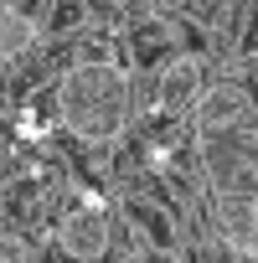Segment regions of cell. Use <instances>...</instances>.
<instances>
[{
	"mask_svg": "<svg viewBox=\"0 0 258 263\" xmlns=\"http://www.w3.org/2000/svg\"><path fill=\"white\" fill-rule=\"evenodd\" d=\"M186 78H196V67H191V62H181V67L165 78V108H181V103H186V93H181V83H186Z\"/></svg>",
	"mask_w": 258,
	"mask_h": 263,
	"instance_id": "5",
	"label": "cell"
},
{
	"mask_svg": "<svg viewBox=\"0 0 258 263\" xmlns=\"http://www.w3.org/2000/svg\"><path fill=\"white\" fill-rule=\"evenodd\" d=\"M57 108L62 124L78 140L103 145L114 135H124L129 108H135V88H129V72L114 62H83L57 83Z\"/></svg>",
	"mask_w": 258,
	"mask_h": 263,
	"instance_id": "2",
	"label": "cell"
},
{
	"mask_svg": "<svg viewBox=\"0 0 258 263\" xmlns=\"http://www.w3.org/2000/svg\"><path fill=\"white\" fill-rule=\"evenodd\" d=\"M31 42H36L31 16H21V11H11V6H0V62H16Z\"/></svg>",
	"mask_w": 258,
	"mask_h": 263,
	"instance_id": "4",
	"label": "cell"
},
{
	"mask_svg": "<svg viewBox=\"0 0 258 263\" xmlns=\"http://www.w3.org/2000/svg\"><path fill=\"white\" fill-rule=\"evenodd\" d=\"M196 145L217 196V217L237 248L258 242V108L243 88L196 98Z\"/></svg>",
	"mask_w": 258,
	"mask_h": 263,
	"instance_id": "1",
	"label": "cell"
},
{
	"mask_svg": "<svg viewBox=\"0 0 258 263\" xmlns=\"http://www.w3.org/2000/svg\"><path fill=\"white\" fill-rule=\"evenodd\" d=\"M62 248L72 253V258H103V248H108V222L98 217V212H72L67 222H62Z\"/></svg>",
	"mask_w": 258,
	"mask_h": 263,
	"instance_id": "3",
	"label": "cell"
}]
</instances>
